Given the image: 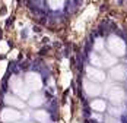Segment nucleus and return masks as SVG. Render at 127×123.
Returning a JSON list of instances; mask_svg holds the SVG:
<instances>
[{
  "instance_id": "obj_1",
  "label": "nucleus",
  "mask_w": 127,
  "mask_h": 123,
  "mask_svg": "<svg viewBox=\"0 0 127 123\" xmlns=\"http://www.w3.org/2000/svg\"><path fill=\"white\" fill-rule=\"evenodd\" d=\"M10 89H12V92L15 95H18L19 98L22 100H28L29 98V88L26 86L25 81L24 79H21L19 76H13L12 79H10Z\"/></svg>"
},
{
  "instance_id": "obj_2",
  "label": "nucleus",
  "mask_w": 127,
  "mask_h": 123,
  "mask_svg": "<svg viewBox=\"0 0 127 123\" xmlns=\"http://www.w3.org/2000/svg\"><path fill=\"white\" fill-rule=\"evenodd\" d=\"M107 47L111 51V54H114L117 57H121L126 53V44H124V41L120 37H117V35H111V37L108 38Z\"/></svg>"
},
{
  "instance_id": "obj_3",
  "label": "nucleus",
  "mask_w": 127,
  "mask_h": 123,
  "mask_svg": "<svg viewBox=\"0 0 127 123\" xmlns=\"http://www.w3.org/2000/svg\"><path fill=\"white\" fill-rule=\"evenodd\" d=\"M25 84L29 88V91H34V92H38L39 89L42 88V79L38 73L35 72H28L25 75Z\"/></svg>"
},
{
  "instance_id": "obj_4",
  "label": "nucleus",
  "mask_w": 127,
  "mask_h": 123,
  "mask_svg": "<svg viewBox=\"0 0 127 123\" xmlns=\"http://www.w3.org/2000/svg\"><path fill=\"white\" fill-rule=\"evenodd\" d=\"M21 119V113L18 111V109L13 107H6L0 111V120L3 123H13L18 122Z\"/></svg>"
},
{
  "instance_id": "obj_5",
  "label": "nucleus",
  "mask_w": 127,
  "mask_h": 123,
  "mask_svg": "<svg viewBox=\"0 0 127 123\" xmlns=\"http://www.w3.org/2000/svg\"><path fill=\"white\" fill-rule=\"evenodd\" d=\"M85 73H86V78L89 81H94V82H98V84L105 81V72L101 70L99 67H96V66H88Z\"/></svg>"
},
{
  "instance_id": "obj_6",
  "label": "nucleus",
  "mask_w": 127,
  "mask_h": 123,
  "mask_svg": "<svg viewBox=\"0 0 127 123\" xmlns=\"http://www.w3.org/2000/svg\"><path fill=\"white\" fill-rule=\"evenodd\" d=\"M83 91H85V94L88 95V97H98L99 94H101V86L98 82H94V81H83Z\"/></svg>"
},
{
  "instance_id": "obj_7",
  "label": "nucleus",
  "mask_w": 127,
  "mask_h": 123,
  "mask_svg": "<svg viewBox=\"0 0 127 123\" xmlns=\"http://www.w3.org/2000/svg\"><path fill=\"white\" fill-rule=\"evenodd\" d=\"M111 78L114 81H124L127 78V66L126 64H114V67H111Z\"/></svg>"
},
{
  "instance_id": "obj_8",
  "label": "nucleus",
  "mask_w": 127,
  "mask_h": 123,
  "mask_svg": "<svg viewBox=\"0 0 127 123\" xmlns=\"http://www.w3.org/2000/svg\"><path fill=\"white\" fill-rule=\"evenodd\" d=\"M124 91H123V88H120V86H113L111 89H110V92H108V98L111 100V103L113 104H121L123 103V100H124Z\"/></svg>"
},
{
  "instance_id": "obj_9",
  "label": "nucleus",
  "mask_w": 127,
  "mask_h": 123,
  "mask_svg": "<svg viewBox=\"0 0 127 123\" xmlns=\"http://www.w3.org/2000/svg\"><path fill=\"white\" fill-rule=\"evenodd\" d=\"M4 104H7L9 107H13V109H18V110H22V109H25V103H24V100L19 98L18 95H15V94H6L4 95Z\"/></svg>"
},
{
  "instance_id": "obj_10",
  "label": "nucleus",
  "mask_w": 127,
  "mask_h": 123,
  "mask_svg": "<svg viewBox=\"0 0 127 123\" xmlns=\"http://www.w3.org/2000/svg\"><path fill=\"white\" fill-rule=\"evenodd\" d=\"M101 60H102V66L104 67H113L114 64H117V56L111 54V53H107V51H102Z\"/></svg>"
},
{
  "instance_id": "obj_11",
  "label": "nucleus",
  "mask_w": 127,
  "mask_h": 123,
  "mask_svg": "<svg viewBox=\"0 0 127 123\" xmlns=\"http://www.w3.org/2000/svg\"><path fill=\"white\" fill-rule=\"evenodd\" d=\"M91 109L94 111H96V113H102V111L107 110V103H105V100H92L91 101Z\"/></svg>"
},
{
  "instance_id": "obj_12",
  "label": "nucleus",
  "mask_w": 127,
  "mask_h": 123,
  "mask_svg": "<svg viewBox=\"0 0 127 123\" xmlns=\"http://www.w3.org/2000/svg\"><path fill=\"white\" fill-rule=\"evenodd\" d=\"M28 103H29L31 107H39L41 104H44V97H42L39 92H35L34 95H29Z\"/></svg>"
},
{
  "instance_id": "obj_13",
  "label": "nucleus",
  "mask_w": 127,
  "mask_h": 123,
  "mask_svg": "<svg viewBox=\"0 0 127 123\" xmlns=\"http://www.w3.org/2000/svg\"><path fill=\"white\" fill-rule=\"evenodd\" d=\"M34 119L38 123H48L50 122V114L45 110H37L34 113Z\"/></svg>"
},
{
  "instance_id": "obj_14",
  "label": "nucleus",
  "mask_w": 127,
  "mask_h": 123,
  "mask_svg": "<svg viewBox=\"0 0 127 123\" xmlns=\"http://www.w3.org/2000/svg\"><path fill=\"white\" fill-rule=\"evenodd\" d=\"M89 60H91V63H92L94 66H96V67H101V66H102L101 56H98L96 53H92V54H91V57H89Z\"/></svg>"
},
{
  "instance_id": "obj_15",
  "label": "nucleus",
  "mask_w": 127,
  "mask_h": 123,
  "mask_svg": "<svg viewBox=\"0 0 127 123\" xmlns=\"http://www.w3.org/2000/svg\"><path fill=\"white\" fill-rule=\"evenodd\" d=\"M47 1H48V4L53 9H60L64 3V0H47Z\"/></svg>"
},
{
  "instance_id": "obj_16",
  "label": "nucleus",
  "mask_w": 127,
  "mask_h": 123,
  "mask_svg": "<svg viewBox=\"0 0 127 123\" xmlns=\"http://www.w3.org/2000/svg\"><path fill=\"white\" fill-rule=\"evenodd\" d=\"M94 49L96 50V51H102V50H104V43H102V40H96V41H95Z\"/></svg>"
},
{
  "instance_id": "obj_17",
  "label": "nucleus",
  "mask_w": 127,
  "mask_h": 123,
  "mask_svg": "<svg viewBox=\"0 0 127 123\" xmlns=\"http://www.w3.org/2000/svg\"><path fill=\"white\" fill-rule=\"evenodd\" d=\"M13 123H18V122H13Z\"/></svg>"
}]
</instances>
